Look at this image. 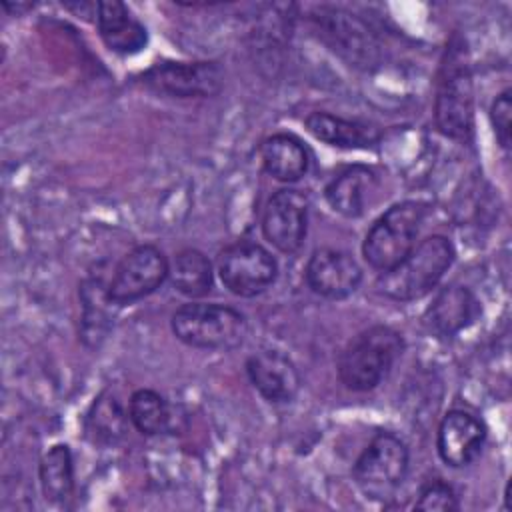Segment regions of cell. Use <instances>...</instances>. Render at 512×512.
<instances>
[{
	"label": "cell",
	"instance_id": "6da1fadb",
	"mask_svg": "<svg viewBox=\"0 0 512 512\" xmlns=\"http://www.w3.org/2000/svg\"><path fill=\"white\" fill-rule=\"evenodd\" d=\"M454 246L446 236L434 234L414 246L398 264L384 270L376 286L398 302L420 300L430 294L454 262Z\"/></svg>",
	"mask_w": 512,
	"mask_h": 512
},
{
	"label": "cell",
	"instance_id": "7a4b0ae2",
	"mask_svg": "<svg viewBox=\"0 0 512 512\" xmlns=\"http://www.w3.org/2000/svg\"><path fill=\"white\" fill-rule=\"evenodd\" d=\"M434 120L438 130L454 140H468L474 126V88L468 52L462 38L448 44L436 86Z\"/></svg>",
	"mask_w": 512,
	"mask_h": 512
},
{
	"label": "cell",
	"instance_id": "3957f363",
	"mask_svg": "<svg viewBox=\"0 0 512 512\" xmlns=\"http://www.w3.org/2000/svg\"><path fill=\"white\" fill-rule=\"evenodd\" d=\"M404 352V338L390 326H370L354 336L338 358V378L352 392L374 390Z\"/></svg>",
	"mask_w": 512,
	"mask_h": 512
},
{
	"label": "cell",
	"instance_id": "277c9868",
	"mask_svg": "<svg viewBox=\"0 0 512 512\" xmlns=\"http://www.w3.org/2000/svg\"><path fill=\"white\" fill-rule=\"evenodd\" d=\"M170 326L180 342L202 350H232L246 336L244 314L216 302L182 304L172 314Z\"/></svg>",
	"mask_w": 512,
	"mask_h": 512
},
{
	"label": "cell",
	"instance_id": "5b68a950",
	"mask_svg": "<svg viewBox=\"0 0 512 512\" xmlns=\"http://www.w3.org/2000/svg\"><path fill=\"white\" fill-rule=\"evenodd\" d=\"M426 216V204L404 200L390 206L366 232L362 244L364 260L384 272L398 264L412 248Z\"/></svg>",
	"mask_w": 512,
	"mask_h": 512
},
{
	"label": "cell",
	"instance_id": "8992f818",
	"mask_svg": "<svg viewBox=\"0 0 512 512\" xmlns=\"http://www.w3.org/2000/svg\"><path fill=\"white\" fill-rule=\"evenodd\" d=\"M408 446L392 432H378L358 456L352 476L370 500H388L408 474Z\"/></svg>",
	"mask_w": 512,
	"mask_h": 512
},
{
	"label": "cell",
	"instance_id": "52a82bcc",
	"mask_svg": "<svg viewBox=\"0 0 512 512\" xmlns=\"http://www.w3.org/2000/svg\"><path fill=\"white\" fill-rule=\"evenodd\" d=\"M310 26L318 40L352 66L368 70L380 62V44L356 14L334 6H318L310 12Z\"/></svg>",
	"mask_w": 512,
	"mask_h": 512
},
{
	"label": "cell",
	"instance_id": "ba28073f",
	"mask_svg": "<svg viewBox=\"0 0 512 512\" xmlns=\"http://www.w3.org/2000/svg\"><path fill=\"white\" fill-rule=\"evenodd\" d=\"M222 284L240 298L262 294L278 276L276 258L260 244L240 240L226 246L218 256Z\"/></svg>",
	"mask_w": 512,
	"mask_h": 512
},
{
	"label": "cell",
	"instance_id": "9c48e42d",
	"mask_svg": "<svg viewBox=\"0 0 512 512\" xmlns=\"http://www.w3.org/2000/svg\"><path fill=\"white\" fill-rule=\"evenodd\" d=\"M168 278V260L154 244L130 250L114 268L108 296L114 306L134 304L156 292Z\"/></svg>",
	"mask_w": 512,
	"mask_h": 512
},
{
	"label": "cell",
	"instance_id": "30bf717a",
	"mask_svg": "<svg viewBox=\"0 0 512 512\" xmlns=\"http://www.w3.org/2000/svg\"><path fill=\"white\" fill-rule=\"evenodd\" d=\"M150 90L174 98H208L220 92L224 72L216 62H156L142 74Z\"/></svg>",
	"mask_w": 512,
	"mask_h": 512
},
{
	"label": "cell",
	"instance_id": "8fae6325",
	"mask_svg": "<svg viewBox=\"0 0 512 512\" xmlns=\"http://www.w3.org/2000/svg\"><path fill=\"white\" fill-rule=\"evenodd\" d=\"M308 208V196L300 190L284 188L274 192L262 216L264 238L284 254L296 252L306 238Z\"/></svg>",
	"mask_w": 512,
	"mask_h": 512
},
{
	"label": "cell",
	"instance_id": "7c38bea8",
	"mask_svg": "<svg viewBox=\"0 0 512 512\" xmlns=\"http://www.w3.org/2000/svg\"><path fill=\"white\" fill-rule=\"evenodd\" d=\"M304 274L310 290L330 300L350 296L362 280V268L358 262L348 252L336 248L314 250Z\"/></svg>",
	"mask_w": 512,
	"mask_h": 512
},
{
	"label": "cell",
	"instance_id": "4fadbf2b",
	"mask_svg": "<svg viewBox=\"0 0 512 512\" xmlns=\"http://www.w3.org/2000/svg\"><path fill=\"white\" fill-rule=\"evenodd\" d=\"M486 442V426L474 414L466 410H450L436 436V450L444 464L452 468H464L472 464Z\"/></svg>",
	"mask_w": 512,
	"mask_h": 512
},
{
	"label": "cell",
	"instance_id": "5bb4252c",
	"mask_svg": "<svg viewBox=\"0 0 512 512\" xmlns=\"http://www.w3.org/2000/svg\"><path fill=\"white\" fill-rule=\"evenodd\" d=\"M246 374L260 396L272 404L290 402L300 388L296 364L280 350H258L246 360Z\"/></svg>",
	"mask_w": 512,
	"mask_h": 512
},
{
	"label": "cell",
	"instance_id": "9a60e30c",
	"mask_svg": "<svg viewBox=\"0 0 512 512\" xmlns=\"http://www.w3.org/2000/svg\"><path fill=\"white\" fill-rule=\"evenodd\" d=\"M480 316V302L474 292L460 284L442 288L424 312V326L438 338H452Z\"/></svg>",
	"mask_w": 512,
	"mask_h": 512
},
{
	"label": "cell",
	"instance_id": "2e32d148",
	"mask_svg": "<svg viewBox=\"0 0 512 512\" xmlns=\"http://www.w3.org/2000/svg\"><path fill=\"white\" fill-rule=\"evenodd\" d=\"M378 190V176L368 166H348L336 174L326 190V202L344 218H360L372 204Z\"/></svg>",
	"mask_w": 512,
	"mask_h": 512
},
{
	"label": "cell",
	"instance_id": "e0dca14e",
	"mask_svg": "<svg viewBox=\"0 0 512 512\" xmlns=\"http://www.w3.org/2000/svg\"><path fill=\"white\" fill-rule=\"evenodd\" d=\"M96 22L102 42L108 46V50L116 54H138L148 42L146 28L118 0L98 2Z\"/></svg>",
	"mask_w": 512,
	"mask_h": 512
},
{
	"label": "cell",
	"instance_id": "ac0fdd59",
	"mask_svg": "<svg viewBox=\"0 0 512 512\" xmlns=\"http://www.w3.org/2000/svg\"><path fill=\"white\" fill-rule=\"evenodd\" d=\"M304 126L316 140L344 150L370 148L378 142L376 128L358 120L334 116L330 112H310L304 120Z\"/></svg>",
	"mask_w": 512,
	"mask_h": 512
},
{
	"label": "cell",
	"instance_id": "d6986e66",
	"mask_svg": "<svg viewBox=\"0 0 512 512\" xmlns=\"http://www.w3.org/2000/svg\"><path fill=\"white\" fill-rule=\"evenodd\" d=\"M260 162L266 174L278 182H298L308 172V152L292 134H274L260 146Z\"/></svg>",
	"mask_w": 512,
	"mask_h": 512
},
{
	"label": "cell",
	"instance_id": "ffe728a7",
	"mask_svg": "<svg viewBox=\"0 0 512 512\" xmlns=\"http://www.w3.org/2000/svg\"><path fill=\"white\" fill-rule=\"evenodd\" d=\"M80 302H82V322H80V338L86 346L94 348L106 338L112 326L110 306L112 300L108 296V284L100 276H88L80 284Z\"/></svg>",
	"mask_w": 512,
	"mask_h": 512
},
{
	"label": "cell",
	"instance_id": "44dd1931",
	"mask_svg": "<svg viewBox=\"0 0 512 512\" xmlns=\"http://www.w3.org/2000/svg\"><path fill=\"white\" fill-rule=\"evenodd\" d=\"M168 278L180 294L202 298L212 288V264L200 250L184 248L168 262Z\"/></svg>",
	"mask_w": 512,
	"mask_h": 512
},
{
	"label": "cell",
	"instance_id": "7402d4cb",
	"mask_svg": "<svg viewBox=\"0 0 512 512\" xmlns=\"http://www.w3.org/2000/svg\"><path fill=\"white\" fill-rule=\"evenodd\" d=\"M42 494L50 504H64L74 492V462L66 444H54L38 466Z\"/></svg>",
	"mask_w": 512,
	"mask_h": 512
},
{
	"label": "cell",
	"instance_id": "603a6c76",
	"mask_svg": "<svg viewBox=\"0 0 512 512\" xmlns=\"http://www.w3.org/2000/svg\"><path fill=\"white\" fill-rule=\"evenodd\" d=\"M130 414L124 412L122 402L110 390L102 392L86 418V432L98 444H116L124 438Z\"/></svg>",
	"mask_w": 512,
	"mask_h": 512
},
{
	"label": "cell",
	"instance_id": "cb8c5ba5",
	"mask_svg": "<svg viewBox=\"0 0 512 512\" xmlns=\"http://www.w3.org/2000/svg\"><path fill=\"white\" fill-rule=\"evenodd\" d=\"M128 414L134 428L146 436L164 434L172 426V412L168 400L160 392L150 388H140L130 396Z\"/></svg>",
	"mask_w": 512,
	"mask_h": 512
},
{
	"label": "cell",
	"instance_id": "d4e9b609",
	"mask_svg": "<svg viewBox=\"0 0 512 512\" xmlns=\"http://www.w3.org/2000/svg\"><path fill=\"white\" fill-rule=\"evenodd\" d=\"M414 508L426 512H452L458 508V496L448 482L434 478L420 488Z\"/></svg>",
	"mask_w": 512,
	"mask_h": 512
},
{
	"label": "cell",
	"instance_id": "484cf974",
	"mask_svg": "<svg viewBox=\"0 0 512 512\" xmlns=\"http://www.w3.org/2000/svg\"><path fill=\"white\" fill-rule=\"evenodd\" d=\"M510 114H512V98H510V90L506 88L496 96V100L490 106V122H492L496 140L504 150L510 148Z\"/></svg>",
	"mask_w": 512,
	"mask_h": 512
}]
</instances>
